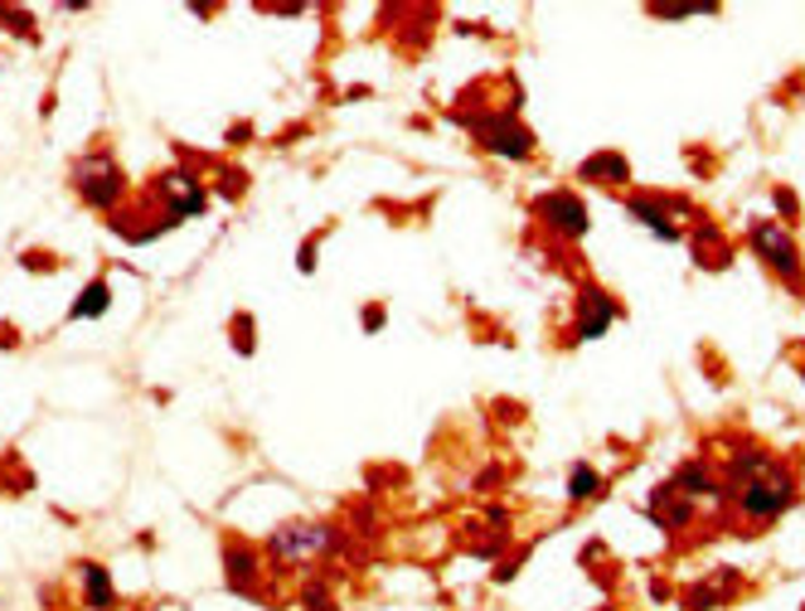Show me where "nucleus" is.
I'll return each instance as SVG.
<instances>
[{"label": "nucleus", "instance_id": "obj_1", "mask_svg": "<svg viewBox=\"0 0 805 611\" xmlns=\"http://www.w3.org/2000/svg\"><path fill=\"white\" fill-rule=\"evenodd\" d=\"M733 500L742 519H776L786 505H796V481L762 451H742L733 461Z\"/></svg>", "mask_w": 805, "mask_h": 611}, {"label": "nucleus", "instance_id": "obj_2", "mask_svg": "<svg viewBox=\"0 0 805 611\" xmlns=\"http://www.w3.org/2000/svg\"><path fill=\"white\" fill-rule=\"evenodd\" d=\"M748 238H752V253L772 267L776 277H782L786 287H805V262H801V248L796 238H791V228L782 224V218H752L748 224Z\"/></svg>", "mask_w": 805, "mask_h": 611}, {"label": "nucleus", "instance_id": "obj_3", "mask_svg": "<svg viewBox=\"0 0 805 611\" xmlns=\"http://www.w3.org/2000/svg\"><path fill=\"white\" fill-rule=\"evenodd\" d=\"M471 131L491 156H505V161H529L534 156V131L515 112H485L471 121Z\"/></svg>", "mask_w": 805, "mask_h": 611}, {"label": "nucleus", "instance_id": "obj_4", "mask_svg": "<svg viewBox=\"0 0 805 611\" xmlns=\"http://www.w3.org/2000/svg\"><path fill=\"white\" fill-rule=\"evenodd\" d=\"M73 185H78V194L93 204V210H117V200L127 194V175L117 170V161L107 151L88 156L78 170H73Z\"/></svg>", "mask_w": 805, "mask_h": 611}, {"label": "nucleus", "instance_id": "obj_5", "mask_svg": "<svg viewBox=\"0 0 805 611\" xmlns=\"http://www.w3.org/2000/svg\"><path fill=\"white\" fill-rule=\"evenodd\" d=\"M267 548H272L277 564H315L335 548V529L331 524H282Z\"/></svg>", "mask_w": 805, "mask_h": 611}, {"label": "nucleus", "instance_id": "obj_6", "mask_svg": "<svg viewBox=\"0 0 805 611\" xmlns=\"http://www.w3.org/2000/svg\"><path fill=\"white\" fill-rule=\"evenodd\" d=\"M534 214H539L548 228H558V234H568V238H582V234H588V204H582L578 194H568V190H554V194H544V200L534 204Z\"/></svg>", "mask_w": 805, "mask_h": 611}, {"label": "nucleus", "instance_id": "obj_7", "mask_svg": "<svg viewBox=\"0 0 805 611\" xmlns=\"http://www.w3.org/2000/svg\"><path fill=\"white\" fill-rule=\"evenodd\" d=\"M626 210H631V218H641V224L651 228L655 238H665V243H675V238H679V224H675L679 204H669V200H655V194H631V200H626Z\"/></svg>", "mask_w": 805, "mask_h": 611}, {"label": "nucleus", "instance_id": "obj_8", "mask_svg": "<svg viewBox=\"0 0 805 611\" xmlns=\"http://www.w3.org/2000/svg\"><path fill=\"white\" fill-rule=\"evenodd\" d=\"M612 321H616V301L607 297L602 287H588V291H582V301H578V340L607 335V330H612Z\"/></svg>", "mask_w": 805, "mask_h": 611}, {"label": "nucleus", "instance_id": "obj_9", "mask_svg": "<svg viewBox=\"0 0 805 611\" xmlns=\"http://www.w3.org/2000/svg\"><path fill=\"white\" fill-rule=\"evenodd\" d=\"M228 582H234L238 592H253L258 588V554L243 544H228Z\"/></svg>", "mask_w": 805, "mask_h": 611}, {"label": "nucleus", "instance_id": "obj_10", "mask_svg": "<svg viewBox=\"0 0 805 611\" xmlns=\"http://www.w3.org/2000/svg\"><path fill=\"white\" fill-rule=\"evenodd\" d=\"M83 597H88V607L93 611H112V578H107V568L103 564H88L83 568Z\"/></svg>", "mask_w": 805, "mask_h": 611}, {"label": "nucleus", "instance_id": "obj_11", "mask_svg": "<svg viewBox=\"0 0 805 611\" xmlns=\"http://www.w3.org/2000/svg\"><path fill=\"white\" fill-rule=\"evenodd\" d=\"M107 301H112V291H107V282L97 277V282H88V287H83V297L73 301L68 321H88V315H103V311H107Z\"/></svg>", "mask_w": 805, "mask_h": 611}, {"label": "nucleus", "instance_id": "obj_12", "mask_svg": "<svg viewBox=\"0 0 805 611\" xmlns=\"http://www.w3.org/2000/svg\"><path fill=\"white\" fill-rule=\"evenodd\" d=\"M582 175H588V180L602 175L607 185H626L631 170H626V161H621V156H592V161H582Z\"/></svg>", "mask_w": 805, "mask_h": 611}, {"label": "nucleus", "instance_id": "obj_13", "mask_svg": "<svg viewBox=\"0 0 805 611\" xmlns=\"http://www.w3.org/2000/svg\"><path fill=\"white\" fill-rule=\"evenodd\" d=\"M568 495L572 500H592V495H602V475H597L588 461H578L572 467V475H568Z\"/></svg>", "mask_w": 805, "mask_h": 611}, {"label": "nucleus", "instance_id": "obj_14", "mask_svg": "<svg viewBox=\"0 0 805 611\" xmlns=\"http://www.w3.org/2000/svg\"><path fill=\"white\" fill-rule=\"evenodd\" d=\"M301 602H307V611H335V597H331V588H321V582H307Z\"/></svg>", "mask_w": 805, "mask_h": 611}, {"label": "nucleus", "instance_id": "obj_15", "mask_svg": "<svg viewBox=\"0 0 805 611\" xmlns=\"http://www.w3.org/2000/svg\"><path fill=\"white\" fill-rule=\"evenodd\" d=\"M384 325V306H369V311H364V330H379Z\"/></svg>", "mask_w": 805, "mask_h": 611}, {"label": "nucleus", "instance_id": "obj_16", "mask_svg": "<svg viewBox=\"0 0 805 611\" xmlns=\"http://www.w3.org/2000/svg\"><path fill=\"white\" fill-rule=\"evenodd\" d=\"M315 267V238H307V248H301V272H311Z\"/></svg>", "mask_w": 805, "mask_h": 611}]
</instances>
